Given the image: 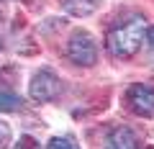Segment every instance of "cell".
Wrapping results in <instances>:
<instances>
[{
    "label": "cell",
    "instance_id": "obj_3",
    "mask_svg": "<svg viewBox=\"0 0 154 149\" xmlns=\"http://www.w3.org/2000/svg\"><path fill=\"white\" fill-rule=\"evenodd\" d=\"M67 57L80 67H93L98 62V46L88 31H75L67 41Z\"/></svg>",
    "mask_w": 154,
    "mask_h": 149
},
{
    "label": "cell",
    "instance_id": "obj_10",
    "mask_svg": "<svg viewBox=\"0 0 154 149\" xmlns=\"http://www.w3.org/2000/svg\"><path fill=\"white\" fill-rule=\"evenodd\" d=\"M13 149H41V147H38V141H36L33 136H21Z\"/></svg>",
    "mask_w": 154,
    "mask_h": 149
},
{
    "label": "cell",
    "instance_id": "obj_4",
    "mask_svg": "<svg viewBox=\"0 0 154 149\" xmlns=\"http://www.w3.org/2000/svg\"><path fill=\"white\" fill-rule=\"evenodd\" d=\"M126 100L134 113H139L144 118H154V88L136 82L126 90Z\"/></svg>",
    "mask_w": 154,
    "mask_h": 149
},
{
    "label": "cell",
    "instance_id": "obj_11",
    "mask_svg": "<svg viewBox=\"0 0 154 149\" xmlns=\"http://www.w3.org/2000/svg\"><path fill=\"white\" fill-rule=\"evenodd\" d=\"M144 39H146V49H149V54L154 57V26H152V28H146Z\"/></svg>",
    "mask_w": 154,
    "mask_h": 149
},
{
    "label": "cell",
    "instance_id": "obj_2",
    "mask_svg": "<svg viewBox=\"0 0 154 149\" xmlns=\"http://www.w3.org/2000/svg\"><path fill=\"white\" fill-rule=\"evenodd\" d=\"M62 90H64L62 77L54 70H49V67L38 70L31 77V82H28V95H31L36 103H51V100H57L62 95Z\"/></svg>",
    "mask_w": 154,
    "mask_h": 149
},
{
    "label": "cell",
    "instance_id": "obj_13",
    "mask_svg": "<svg viewBox=\"0 0 154 149\" xmlns=\"http://www.w3.org/2000/svg\"><path fill=\"white\" fill-rule=\"evenodd\" d=\"M146 149H154V147H146Z\"/></svg>",
    "mask_w": 154,
    "mask_h": 149
},
{
    "label": "cell",
    "instance_id": "obj_8",
    "mask_svg": "<svg viewBox=\"0 0 154 149\" xmlns=\"http://www.w3.org/2000/svg\"><path fill=\"white\" fill-rule=\"evenodd\" d=\"M46 149H80V144L72 136H51L49 144H46Z\"/></svg>",
    "mask_w": 154,
    "mask_h": 149
},
{
    "label": "cell",
    "instance_id": "obj_9",
    "mask_svg": "<svg viewBox=\"0 0 154 149\" xmlns=\"http://www.w3.org/2000/svg\"><path fill=\"white\" fill-rule=\"evenodd\" d=\"M11 139H13V129H11V123L0 121V149H8V147H11Z\"/></svg>",
    "mask_w": 154,
    "mask_h": 149
},
{
    "label": "cell",
    "instance_id": "obj_12",
    "mask_svg": "<svg viewBox=\"0 0 154 149\" xmlns=\"http://www.w3.org/2000/svg\"><path fill=\"white\" fill-rule=\"evenodd\" d=\"M0 49H3V41H0Z\"/></svg>",
    "mask_w": 154,
    "mask_h": 149
},
{
    "label": "cell",
    "instance_id": "obj_1",
    "mask_svg": "<svg viewBox=\"0 0 154 149\" xmlns=\"http://www.w3.org/2000/svg\"><path fill=\"white\" fill-rule=\"evenodd\" d=\"M144 33H146V21H144L141 16L118 23V26L110 28V33H108V49H110V54H116V57H131L134 51L141 46Z\"/></svg>",
    "mask_w": 154,
    "mask_h": 149
},
{
    "label": "cell",
    "instance_id": "obj_5",
    "mask_svg": "<svg viewBox=\"0 0 154 149\" xmlns=\"http://www.w3.org/2000/svg\"><path fill=\"white\" fill-rule=\"evenodd\" d=\"M103 149H139V134L131 126H118L105 136Z\"/></svg>",
    "mask_w": 154,
    "mask_h": 149
},
{
    "label": "cell",
    "instance_id": "obj_7",
    "mask_svg": "<svg viewBox=\"0 0 154 149\" xmlns=\"http://www.w3.org/2000/svg\"><path fill=\"white\" fill-rule=\"evenodd\" d=\"M23 100L13 90H0V113H11V110H21Z\"/></svg>",
    "mask_w": 154,
    "mask_h": 149
},
{
    "label": "cell",
    "instance_id": "obj_6",
    "mask_svg": "<svg viewBox=\"0 0 154 149\" xmlns=\"http://www.w3.org/2000/svg\"><path fill=\"white\" fill-rule=\"evenodd\" d=\"M100 3L103 0H62V8H64V13L75 18H85V16H93L100 8Z\"/></svg>",
    "mask_w": 154,
    "mask_h": 149
}]
</instances>
